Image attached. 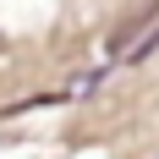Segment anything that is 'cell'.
Returning a JSON list of instances; mask_svg holds the SVG:
<instances>
[{
	"mask_svg": "<svg viewBox=\"0 0 159 159\" xmlns=\"http://www.w3.org/2000/svg\"><path fill=\"white\" fill-rule=\"evenodd\" d=\"M154 49H159V22H137V28H126V39L110 44V61L115 66H137V61H148Z\"/></svg>",
	"mask_w": 159,
	"mask_h": 159,
	"instance_id": "1",
	"label": "cell"
}]
</instances>
